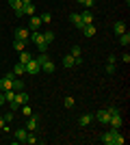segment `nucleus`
Wrapping results in <instances>:
<instances>
[{
	"label": "nucleus",
	"mask_w": 130,
	"mask_h": 145,
	"mask_svg": "<svg viewBox=\"0 0 130 145\" xmlns=\"http://www.w3.org/2000/svg\"><path fill=\"white\" fill-rule=\"evenodd\" d=\"M102 141L106 145H124L126 143V139L119 134V128H108V132L102 137Z\"/></svg>",
	"instance_id": "nucleus-1"
},
{
	"label": "nucleus",
	"mask_w": 130,
	"mask_h": 145,
	"mask_svg": "<svg viewBox=\"0 0 130 145\" xmlns=\"http://www.w3.org/2000/svg\"><path fill=\"white\" fill-rule=\"evenodd\" d=\"M13 78H15V74H13V72H7L5 76L0 78V91L11 89V85H13Z\"/></svg>",
	"instance_id": "nucleus-2"
},
{
	"label": "nucleus",
	"mask_w": 130,
	"mask_h": 145,
	"mask_svg": "<svg viewBox=\"0 0 130 145\" xmlns=\"http://www.w3.org/2000/svg\"><path fill=\"white\" fill-rule=\"evenodd\" d=\"M7 2H9V5H11V9H13V13H15V15H18V18H24V13H22V0H7Z\"/></svg>",
	"instance_id": "nucleus-3"
},
{
	"label": "nucleus",
	"mask_w": 130,
	"mask_h": 145,
	"mask_svg": "<svg viewBox=\"0 0 130 145\" xmlns=\"http://www.w3.org/2000/svg\"><path fill=\"white\" fill-rule=\"evenodd\" d=\"M39 72H41V65H39L35 59H31L26 63V74H39Z\"/></svg>",
	"instance_id": "nucleus-4"
},
{
	"label": "nucleus",
	"mask_w": 130,
	"mask_h": 145,
	"mask_svg": "<svg viewBox=\"0 0 130 145\" xmlns=\"http://www.w3.org/2000/svg\"><path fill=\"white\" fill-rule=\"evenodd\" d=\"M39 26H41V18H39L37 13L35 15H31V20H28V30H39Z\"/></svg>",
	"instance_id": "nucleus-5"
},
{
	"label": "nucleus",
	"mask_w": 130,
	"mask_h": 145,
	"mask_svg": "<svg viewBox=\"0 0 130 145\" xmlns=\"http://www.w3.org/2000/svg\"><path fill=\"white\" fill-rule=\"evenodd\" d=\"M108 126H111V128H122V126H124V119H122V115H119V113L111 115V119H108Z\"/></svg>",
	"instance_id": "nucleus-6"
},
{
	"label": "nucleus",
	"mask_w": 130,
	"mask_h": 145,
	"mask_svg": "<svg viewBox=\"0 0 130 145\" xmlns=\"http://www.w3.org/2000/svg\"><path fill=\"white\" fill-rule=\"evenodd\" d=\"M95 119H98L100 123H106V126H108L111 115H108V110H106V108H102V110H98V113H95Z\"/></svg>",
	"instance_id": "nucleus-7"
},
{
	"label": "nucleus",
	"mask_w": 130,
	"mask_h": 145,
	"mask_svg": "<svg viewBox=\"0 0 130 145\" xmlns=\"http://www.w3.org/2000/svg\"><path fill=\"white\" fill-rule=\"evenodd\" d=\"M31 37V30L28 28H15V39H20V41H26Z\"/></svg>",
	"instance_id": "nucleus-8"
},
{
	"label": "nucleus",
	"mask_w": 130,
	"mask_h": 145,
	"mask_svg": "<svg viewBox=\"0 0 130 145\" xmlns=\"http://www.w3.org/2000/svg\"><path fill=\"white\" fill-rule=\"evenodd\" d=\"M91 121H93V115H91V113H85V115H80V117H78V126H80V128H85V126H89Z\"/></svg>",
	"instance_id": "nucleus-9"
},
{
	"label": "nucleus",
	"mask_w": 130,
	"mask_h": 145,
	"mask_svg": "<svg viewBox=\"0 0 130 145\" xmlns=\"http://www.w3.org/2000/svg\"><path fill=\"white\" fill-rule=\"evenodd\" d=\"M80 20H82V24H93V13H91V9H85V11L80 13Z\"/></svg>",
	"instance_id": "nucleus-10"
},
{
	"label": "nucleus",
	"mask_w": 130,
	"mask_h": 145,
	"mask_svg": "<svg viewBox=\"0 0 130 145\" xmlns=\"http://www.w3.org/2000/svg\"><path fill=\"white\" fill-rule=\"evenodd\" d=\"M37 117H28V119H26V130H28V132H35V130H37Z\"/></svg>",
	"instance_id": "nucleus-11"
},
{
	"label": "nucleus",
	"mask_w": 130,
	"mask_h": 145,
	"mask_svg": "<svg viewBox=\"0 0 130 145\" xmlns=\"http://www.w3.org/2000/svg\"><path fill=\"white\" fill-rule=\"evenodd\" d=\"M69 20H72V24H74L78 30H82V26H85V24H82V20H80V13H72Z\"/></svg>",
	"instance_id": "nucleus-12"
},
{
	"label": "nucleus",
	"mask_w": 130,
	"mask_h": 145,
	"mask_svg": "<svg viewBox=\"0 0 130 145\" xmlns=\"http://www.w3.org/2000/svg\"><path fill=\"white\" fill-rule=\"evenodd\" d=\"M26 137H28V130H26V128H18V130H15V139H18V143H24Z\"/></svg>",
	"instance_id": "nucleus-13"
},
{
	"label": "nucleus",
	"mask_w": 130,
	"mask_h": 145,
	"mask_svg": "<svg viewBox=\"0 0 130 145\" xmlns=\"http://www.w3.org/2000/svg\"><path fill=\"white\" fill-rule=\"evenodd\" d=\"M54 69H56V65H54V61H52V59H48V61L41 65V72H46V74H52Z\"/></svg>",
	"instance_id": "nucleus-14"
},
{
	"label": "nucleus",
	"mask_w": 130,
	"mask_h": 145,
	"mask_svg": "<svg viewBox=\"0 0 130 145\" xmlns=\"http://www.w3.org/2000/svg\"><path fill=\"white\" fill-rule=\"evenodd\" d=\"M113 33H115V35H122V33H126V22L117 20V22L113 24Z\"/></svg>",
	"instance_id": "nucleus-15"
},
{
	"label": "nucleus",
	"mask_w": 130,
	"mask_h": 145,
	"mask_svg": "<svg viewBox=\"0 0 130 145\" xmlns=\"http://www.w3.org/2000/svg\"><path fill=\"white\" fill-rule=\"evenodd\" d=\"M61 63H63V67H67V69H72V67L76 65V59H74L72 54H65V56H63V61H61Z\"/></svg>",
	"instance_id": "nucleus-16"
},
{
	"label": "nucleus",
	"mask_w": 130,
	"mask_h": 145,
	"mask_svg": "<svg viewBox=\"0 0 130 145\" xmlns=\"http://www.w3.org/2000/svg\"><path fill=\"white\" fill-rule=\"evenodd\" d=\"M82 35H85V37H93V35H95V26H93V24H85V26H82Z\"/></svg>",
	"instance_id": "nucleus-17"
},
{
	"label": "nucleus",
	"mask_w": 130,
	"mask_h": 145,
	"mask_svg": "<svg viewBox=\"0 0 130 145\" xmlns=\"http://www.w3.org/2000/svg\"><path fill=\"white\" fill-rule=\"evenodd\" d=\"M13 74H15V76H24L26 74V65L24 63H18V65L13 67Z\"/></svg>",
	"instance_id": "nucleus-18"
},
{
	"label": "nucleus",
	"mask_w": 130,
	"mask_h": 145,
	"mask_svg": "<svg viewBox=\"0 0 130 145\" xmlns=\"http://www.w3.org/2000/svg\"><path fill=\"white\" fill-rule=\"evenodd\" d=\"M22 13H24V15H35V5H33V2L24 5L22 7Z\"/></svg>",
	"instance_id": "nucleus-19"
},
{
	"label": "nucleus",
	"mask_w": 130,
	"mask_h": 145,
	"mask_svg": "<svg viewBox=\"0 0 130 145\" xmlns=\"http://www.w3.org/2000/svg\"><path fill=\"white\" fill-rule=\"evenodd\" d=\"M22 87H24V80L20 78V76H15V78H13V85H11V89H15V91H22Z\"/></svg>",
	"instance_id": "nucleus-20"
},
{
	"label": "nucleus",
	"mask_w": 130,
	"mask_h": 145,
	"mask_svg": "<svg viewBox=\"0 0 130 145\" xmlns=\"http://www.w3.org/2000/svg\"><path fill=\"white\" fill-rule=\"evenodd\" d=\"M13 48H15V52H22V50H26V41L15 39V41H13Z\"/></svg>",
	"instance_id": "nucleus-21"
},
{
	"label": "nucleus",
	"mask_w": 130,
	"mask_h": 145,
	"mask_svg": "<svg viewBox=\"0 0 130 145\" xmlns=\"http://www.w3.org/2000/svg\"><path fill=\"white\" fill-rule=\"evenodd\" d=\"M31 59H33V56L28 54L26 50H22V52H20V63H24V65H26V63H28V61H31Z\"/></svg>",
	"instance_id": "nucleus-22"
},
{
	"label": "nucleus",
	"mask_w": 130,
	"mask_h": 145,
	"mask_svg": "<svg viewBox=\"0 0 130 145\" xmlns=\"http://www.w3.org/2000/svg\"><path fill=\"white\" fill-rule=\"evenodd\" d=\"M119 43H122V46H128V43H130V35H128V30L119 35Z\"/></svg>",
	"instance_id": "nucleus-23"
},
{
	"label": "nucleus",
	"mask_w": 130,
	"mask_h": 145,
	"mask_svg": "<svg viewBox=\"0 0 130 145\" xmlns=\"http://www.w3.org/2000/svg\"><path fill=\"white\" fill-rule=\"evenodd\" d=\"M37 134H35V132H28V137H26V141H24V143H28V145H35V143H37Z\"/></svg>",
	"instance_id": "nucleus-24"
},
{
	"label": "nucleus",
	"mask_w": 130,
	"mask_h": 145,
	"mask_svg": "<svg viewBox=\"0 0 130 145\" xmlns=\"http://www.w3.org/2000/svg\"><path fill=\"white\" fill-rule=\"evenodd\" d=\"M48 59H50V54H48V52H39V56H37V59H35V61H37L39 65H43V63H46V61H48Z\"/></svg>",
	"instance_id": "nucleus-25"
},
{
	"label": "nucleus",
	"mask_w": 130,
	"mask_h": 145,
	"mask_svg": "<svg viewBox=\"0 0 130 145\" xmlns=\"http://www.w3.org/2000/svg\"><path fill=\"white\" fill-rule=\"evenodd\" d=\"M74 97H72V95H67V97H65V100H63V106H65V108H74Z\"/></svg>",
	"instance_id": "nucleus-26"
},
{
	"label": "nucleus",
	"mask_w": 130,
	"mask_h": 145,
	"mask_svg": "<svg viewBox=\"0 0 130 145\" xmlns=\"http://www.w3.org/2000/svg\"><path fill=\"white\" fill-rule=\"evenodd\" d=\"M43 39H46V43H52L54 41V33H52V30H46V33H43Z\"/></svg>",
	"instance_id": "nucleus-27"
},
{
	"label": "nucleus",
	"mask_w": 130,
	"mask_h": 145,
	"mask_svg": "<svg viewBox=\"0 0 130 145\" xmlns=\"http://www.w3.org/2000/svg\"><path fill=\"white\" fill-rule=\"evenodd\" d=\"M39 18H41V24H50V22H52V15H50V13H41Z\"/></svg>",
	"instance_id": "nucleus-28"
},
{
	"label": "nucleus",
	"mask_w": 130,
	"mask_h": 145,
	"mask_svg": "<svg viewBox=\"0 0 130 145\" xmlns=\"http://www.w3.org/2000/svg\"><path fill=\"white\" fill-rule=\"evenodd\" d=\"M22 115H24V117H31V115H33L31 106H26V104H24V106H22Z\"/></svg>",
	"instance_id": "nucleus-29"
},
{
	"label": "nucleus",
	"mask_w": 130,
	"mask_h": 145,
	"mask_svg": "<svg viewBox=\"0 0 130 145\" xmlns=\"http://www.w3.org/2000/svg\"><path fill=\"white\" fill-rule=\"evenodd\" d=\"M80 54H82L80 46H74V48H72V56H74V59H76V56H80Z\"/></svg>",
	"instance_id": "nucleus-30"
},
{
	"label": "nucleus",
	"mask_w": 130,
	"mask_h": 145,
	"mask_svg": "<svg viewBox=\"0 0 130 145\" xmlns=\"http://www.w3.org/2000/svg\"><path fill=\"white\" fill-rule=\"evenodd\" d=\"M115 69H117L115 63H106V72H108V74H115Z\"/></svg>",
	"instance_id": "nucleus-31"
},
{
	"label": "nucleus",
	"mask_w": 130,
	"mask_h": 145,
	"mask_svg": "<svg viewBox=\"0 0 130 145\" xmlns=\"http://www.w3.org/2000/svg\"><path fill=\"white\" fill-rule=\"evenodd\" d=\"M106 110H108V115H115V113H119V108H117V106H108Z\"/></svg>",
	"instance_id": "nucleus-32"
},
{
	"label": "nucleus",
	"mask_w": 130,
	"mask_h": 145,
	"mask_svg": "<svg viewBox=\"0 0 130 145\" xmlns=\"http://www.w3.org/2000/svg\"><path fill=\"white\" fill-rule=\"evenodd\" d=\"M82 5H85V7H87V9H91V7H93V5H95V0H85V2H82Z\"/></svg>",
	"instance_id": "nucleus-33"
},
{
	"label": "nucleus",
	"mask_w": 130,
	"mask_h": 145,
	"mask_svg": "<svg viewBox=\"0 0 130 145\" xmlns=\"http://www.w3.org/2000/svg\"><path fill=\"white\" fill-rule=\"evenodd\" d=\"M13 119V110H9V113H5V121H11Z\"/></svg>",
	"instance_id": "nucleus-34"
},
{
	"label": "nucleus",
	"mask_w": 130,
	"mask_h": 145,
	"mask_svg": "<svg viewBox=\"0 0 130 145\" xmlns=\"http://www.w3.org/2000/svg\"><path fill=\"white\" fill-rule=\"evenodd\" d=\"M122 61H124L126 65H128V63H130V54H128V52H126V54H124V56H122Z\"/></svg>",
	"instance_id": "nucleus-35"
},
{
	"label": "nucleus",
	"mask_w": 130,
	"mask_h": 145,
	"mask_svg": "<svg viewBox=\"0 0 130 145\" xmlns=\"http://www.w3.org/2000/svg\"><path fill=\"white\" fill-rule=\"evenodd\" d=\"M7 126V121H5V117H0V130H2V128Z\"/></svg>",
	"instance_id": "nucleus-36"
},
{
	"label": "nucleus",
	"mask_w": 130,
	"mask_h": 145,
	"mask_svg": "<svg viewBox=\"0 0 130 145\" xmlns=\"http://www.w3.org/2000/svg\"><path fill=\"white\" fill-rule=\"evenodd\" d=\"M2 104H5V93L0 91V106H2Z\"/></svg>",
	"instance_id": "nucleus-37"
},
{
	"label": "nucleus",
	"mask_w": 130,
	"mask_h": 145,
	"mask_svg": "<svg viewBox=\"0 0 130 145\" xmlns=\"http://www.w3.org/2000/svg\"><path fill=\"white\" fill-rule=\"evenodd\" d=\"M28 2H33V0H22V5H28Z\"/></svg>",
	"instance_id": "nucleus-38"
},
{
	"label": "nucleus",
	"mask_w": 130,
	"mask_h": 145,
	"mask_svg": "<svg viewBox=\"0 0 130 145\" xmlns=\"http://www.w3.org/2000/svg\"><path fill=\"white\" fill-rule=\"evenodd\" d=\"M76 2H80V5H82V2H85V0H76Z\"/></svg>",
	"instance_id": "nucleus-39"
}]
</instances>
